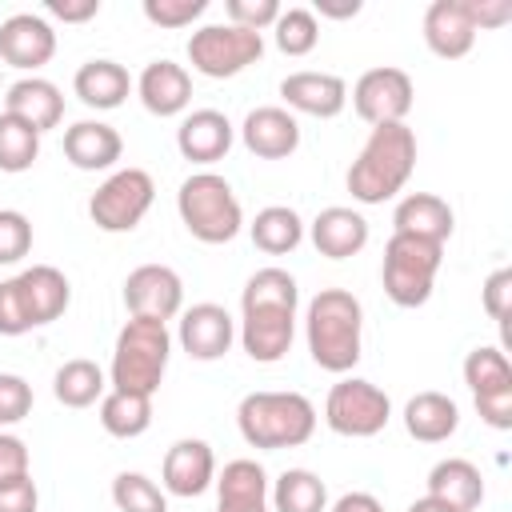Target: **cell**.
<instances>
[{
	"label": "cell",
	"mask_w": 512,
	"mask_h": 512,
	"mask_svg": "<svg viewBox=\"0 0 512 512\" xmlns=\"http://www.w3.org/2000/svg\"><path fill=\"white\" fill-rule=\"evenodd\" d=\"M56 56V32L44 16L16 12L0 24V60L12 68H44Z\"/></svg>",
	"instance_id": "cell-12"
},
{
	"label": "cell",
	"mask_w": 512,
	"mask_h": 512,
	"mask_svg": "<svg viewBox=\"0 0 512 512\" xmlns=\"http://www.w3.org/2000/svg\"><path fill=\"white\" fill-rule=\"evenodd\" d=\"M388 416H392L388 392H380L372 380H360V376H348V380L332 384V392L324 400V420L336 436L368 440V436L384 432Z\"/></svg>",
	"instance_id": "cell-8"
},
{
	"label": "cell",
	"mask_w": 512,
	"mask_h": 512,
	"mask_svg": "<svg viewBox=\"0 0 512 512\" xmlns=\"http://www.w3.org/2000/svg\"><path fill=\"white\" fill-rule=\"evenodd\" d=\"M32 412V384L16 372H0V424H20Z\"/></svg>",
	"instance_id": "cell-41"
},
{
	"label": "cell",
	"mask_w": 512,
	"mask_h": 512,
	"mask_svg": "<svg viewBox=\"0 0 512 512\" xmlns=\"http://www.w3.org/2000/svg\"><path fill=\"white\" fill-rule=\"evenodd\" d=\"M176 148L192 164H216V160H224L228 148H232V124H228V116L216 112V108L188 112L180 120V128H176Z\"/></svg>",
	"instance_id": "cell-17"
},
{
	"label": "cell",
	"mask_w": 512,
	"mask_h": 512,
	"mask_svg": "<svg viewBox=\"0 0 512 512\" xmlns=\"http://www.w3.org/2000/svg\"><path fill=\"white\" fill-rule=\"evenodd\" d=\"M124 304L132 316L144 320H172L184 304V284L168 264H140L124 280Z\"/></svg>",
	"instance_id": "cell-11"
},
{
	"label": "cell",
	"mask_w": 512,
	"mask_h": 512,
	"mask_svg": "<svg viewBox=\"0 0 512 512\" xmlns=\"http://www.w3.org/2000/svg\"><path fill=\"white\" fill-rule=\"evenodd\" d=\"M4 112L20 116V120L32 124L36 132H48V128H56L60 116H64V96H60V88H56L52 80H44V76H24V80H16V84L8 88Z\"/></svg>",
	"instance_id": "cell-23"
},
{
	"label": "cell",
	"mask_w": 512,
	"mask_h": 512,
	"mask_svg": "<svg viewBox=\"0 0 512 512\" xmlns=\"http://www.w3.org/2000/svg\"><path fill=\"white\" fill-rule=\"evenodd\" d=\"M124 152V140L112 124L104 120H76L68 132H64V156L80 168V172H100V168H112Z\"/></svg>",
	"instance_id": "cell-22"
},
{
	"label": "cell",
	"mask_w": 512,
	"mask_h": 512,
	"mask_svg": "<svg viewBox=\"0 0 512 512\" xmlns=\"http://www.w3.org/2000/svg\"><path fill=\"white\" fill-rule=\"evenodd\" d=\"M468 12H472L476 32L480 28H500V24L512 20V0H468Z\"/></svg>",
	"instance_id": "cell-48"
},
{
	"label": "cell",
	"mask_w": 512,
	"mask_h": 512,
	"mask_svg": "<svg viewBox=\"0 0 512 512\" xmlns=\"http://www.w3.org/2000/svg\"><path fill=\"white\" fill-rule=\"evenodd\" d=\"M16 284H20L24 308H28V316H32V328L60 320L64 308H68V300H72L68 276H64L60 268H52V264H32V268H24V272L16 276Z\"/></svg>",
	"instance_id": "cell-20"
},
{
	"label": "cell",
	"mask_w": 512,
	"mask_h": 512,
	"mask_svg": "<svg viewBox=\"0 0 512 512\" xmlns=\"http://www.w3.org/2000/svg\"><path fill=\"white\" fill-rule=\"evenodd\" d=\"M424 44L440 60H460L476 44V24L468 0H432L424 12Z\"/></svg>",
	"instance_id": "cell-13"
},
{
	"label": "cell",
	"mask_w": 512,
	"mask_h": 512,
	"mask_svg": "<svg viewBox=\"0 0 512 512\" xmlns=\"http://www.w3.org/2000/svg\"><path fill=\"white\" fill-rule=\"evenodd\" d=\"M36 504H40V492H36L32 476L0 484V512H36Z\"/></svg>",
	"instance_id": "cell-47"
},
{
	"label": "cell",
	"mask_w": 512,
	"mask_h": 512,
	"mask_svg": "<svg viewBox=\"0 0 512 512\" xmlns=\"http://www.w3.org/2000/svg\"><path fill=\"white\" fill-rule=\"evenodd\" d=\"M416 168V132L408 124H376L348 168V192L360 204L392 200Z\"/></svg>",
	"instance_id": "cell-1"
},
{
	"label": "cell",
	"mask_w": 512,
	"mask_h": 512,
	"mask_svg": "<svg viewBox=\"0 0 512 512\" xmlns=\"http://www.w3.org/2000/svg\"><path fill=\"white\" fill-rule=\"evenodd\" d=\"M332 512H384V504H380L372 492H344V496L332 504Z\"/></svg>",
	"instance_id": "cell-50"
},
{
	"label": "cell",
	"mask_w": 512,
	"mask_h": 512,
	"mask_svg": "<svg viewBox=\"0 0 512 512\" xmlns=\"http://www.w3.org/2000/svg\"><path fill=\"white\" fill-rule=\"evenodd\" d=\"M208 0H144V16L160 28H184L196 16H204Z\"/></svg>",
	"instance_id": "cell-42"
},
{
	"label": "cell",
	"mask_w": 512,
	"mask_h": 512,
	"mask_svg": "<svg viewBox=\"0 0 512 512\" xmlns=\"http://www.w3.org/2000/svg\"><path fill=\"white\" fill-rule=\"evenodd\" d=\"M272 508L276 512H324L328 508V488L316 472L288 468V472H280V480L272 488Z\"/></svg>",
	"instance_id": "cell-31"
},
{
	"label": "cell",
	"mask_w": 512,
	"mask_h": 512,
	"mask_svg": "<svg viewBox=\"0 0 512 512\" xmlns=\"http://www.w3.org/2000/svg\"><path fill=\"white\" fill-rule=\"evenodd\" d=\"M24 332H32V316L12 276V280H0V336H24Z\"/></svg>",
	"instance_id": "cell-43"
},
{
	"label": "cell",
	"mask_w": 512,
	"mask_h": 512,
	"mask_svg": "<svg viewBox=\"0 0 512 512\" xmlns=\"http://www.w3.org/2000/svg\"><path fill=\"white\" fill-rule=\"evenodd\" d=\"M464 384L472 388V396L492 392V388H508L512 384V364L500 348H472L464 360Z\"/></svg>",
	"instance_id": "cell-36"
},
{
	"label": "cell",
	"mask_w": 512,
	"mask_h": 512,
	"mask_svg": "<svg viewBox=\"0 0 512 512\" xmlns=\"http://www.w3.org/2000/svg\"><path fill=\"white\" fill-rule=\"evenodd\" d=\"M476 412L488 428H500L508 432L512 428V384L508 388H492V392H480L476 396Z\"/></svg>",
	"instance_id": "cell-45"
},
{
	"label": "cell",
	"mask_w": 512,
	"mask_h": 512,
	"mask_svg": "<svg viewBox=\"0 0 512 512\" xmlns=\"http://www.w3.org/2000/svg\"><path fill=\"white\" fill-rule=\"evenodd\" d=\"M168 352H172L168 324L132 316V320L120 328V336H116V352H112V388L152 396V392L160 388V380H164Z\"/></svg>",
	"instance_id": "cell-4"
},
{
	"label": "cell",
	"mask_w": 512,
	"mask_h": 512,
	"mask_svg": "<svg viewBox=\"0 0 512 512\" xmlns=\"http://www.w3.org/2000/svg\"><path fill=\"white\" fill-rule=\"evenodd\" d=\"M224 12H228V24L248 28V32H264V28L276 24V16H280L284 8H280L276 0H228Z\"/></svg>",
	"instance_id": "cell-40"
},
{
	"label": "cell",
	"mask_w": 512,
	"mask_h": 512,
	"mask_svg": "<svg viewBox=\"0 0 512 512\" xmlns=\"http://www.w3.org/2000/svg\"><path fill=\"white\" fill-rule=\"evenodd\" d=\"M20 476H28V448L20 436L0 432V484L20 480Z\"/></svg>",
	"instance_id": "cell-46"
},
{
	"label": "cell",
	"mask_w": 512,
	"mask_h": 512,
	"mask_svg": "<svg viewBox=\"0 0 512 512\" xmlns=\"http://www.w3.org/2000/svg\"><path fill=\"white\" fill-rule=\"evenodd\" d=\"M304 240V220L284 208V204H272V208H260L256 220H252V244L268 256H284L292 252L296 244Z\"/></svg>",
	"instance_id": "cell-30"
},
{
	"label": "cell",
	"mask_w": 512,
	"mask_h": 512,
	"mask_svg": "<svg viewBox=\"0 0 512 512\" xmlns=\"http://www.w3.org/2000/svg\"><path fill=\"white\" fill-rule=\"evenodd\" d=\"M460 424V408L452 396L444 392H416L408 404H404V428L412 440L420 444H440L456 432Z\"/></svg>",
	"instance_id": "cell-27"
},
{
	"label": "cell",
	"mask_w": 512,
	"mask_h": 512,
	"mask_svg": "<svg viewBox=\"0 0 512 512\" xmlns=\"http://www.w3.org/2000/svg\"><path fill=\"white\" fill-rule=\"evenodd\" d=\"M136 92H140V104L152 112V116H176L188 108L192 100V76L172 64V60H152L140 80H136Z\"/></svg>",
	"instance_id": "cell-21"
},
{
	"label": "cell",
	"mask_w": 512,
	"mask_h": 512,
	"mask_svg": "<svg viewBox=\"0 0 512 512\" xmlns=\"http://www.w3.org/2000/svg\"><path fill=\"white\" fill-rule=\"evenodd\" d=\"M264 56V36L236 28V24H204L200 32L188 36V60L200 76L224 80L244 72L248 64H256Z\"/></svg>",
	"instance_id": "cell-7"
},
{
	"label": "cell",
	"mask_w": 512,
	"mask_h": 512,
	"mask_svg": "<svg viewBox=\"0 0 512 512\" xmlns=\"http://www.w3.org/2000/svg\"><path fill=\"white\" fill-rule=\"evenodd\" d=\"M44 8L64 24H84V20H92L100 12V0H48Z\"/></svg>",
	"instance_id": "cell-49"
},
{
	"label": "cell",
	"mask_w": 512,
	"mask_h": 512,
	"mask_svg": "<svg viewBox=\"0 0 512 512\" xmlns=\"http://www.w3.org/2000/svg\"><path fill=\"white\" fill-rule=\"evenodd\" d=\"M276 48L284 56H308L316 44H320V24L308 8H288L276 16Z\"/></svg>",
	"instance_id": "cell-37"
},
{
	"label": "cell",
	"mask_w": 512,
	"mask_h": 512,
	"mask_svg": "<svg viewBox=\"0 0 512 512\" xmlns=\"http://www.w3.org/2000/svg\"><path fill=\"white\" fill-rule=\"evenodd\" d=\"M40 156V132L12 112H0V172H28Z\"/></svg>",
	"instance_id": "cell-35"
},
{
	"label": "cell",
	"mask_w": 512,
	"mask_h": 512,
	"mask_svg": "<svg viewBox=\"0 0 512 512\" xmlns=\"http://www.w3.org/2000/svg\"><path fill=\"white\" fill-rule=\"evenodd\" d=\"M296 312L288 308H248L240 324V344L256 364H276L292 348Z\"/></svg>",
	"instance_id": "cell-18"
},
{
	"label": "cell",
	"mask_w": 512,
	"mask_h": 512,
	"mask_svg": "<svg viewBox=\"0 0 512 512\" xmlns=\"http://www.w3.org/2000/svg\"><path fill=\"white\" fill-rule=\"evenodd\" d=\"M308 352L324 372H352L360 360V328H364V308L352 292L344 288H320L308 304Z\"/></svg>",
	"instance_id": "cell-2"
},
{
	"label": "cell",
	"mask_w": 512,
	"mask_h": 512,
	"mask_svg": "<svg viewBox=\"0 0 512 512\" xmlns=\"http://www.w3.org/2000/svg\"><path fill=\"white\" fill-rule=\"evenodd\" d=\"M316 12L328 20H352L360 12V0H316Z\"/></svg>",
	"instance_id": "cell-51"
},
{
	"label": "cell",
	"mask_w": 512,
	"mask_h": 512,
	"mask_svg": "<svg viewBox=\"0 0 512 512\" xmlns=\"http://www.w3.org/2000/svg\"><path fill=\"white\" fill-rule=\"evenodd\" d=\"M216 512H268V504H220Z\"/></svg>",
	"instance_id": "cell-53"
},
{
	"label": "cell",
	"mask_w": 512,
	"mask_h": 512,
	"mask_svg": "<svg viewBox=\"0 0 512 512\" xmlns=\"http://www.w3.org/2000/svg\"><path fill=\"white\" fill-rule=\"evenodd\" d=\"M428 496L444 500L456 512H472L484 500V476H480V468L472 460L448 456L428 472Z\"/></svg>",
	"instance_id": "cell-28"
},
{
	"label": "cell",
	"mask_w": 512,
	"mask_h": 512,
	"mask_svg": "<svg viewBox=\"0 0 512 512\" xmlns=\"http://www.w3.org/2000/svg\"><path fill=\"white\" fill-rule=\"evenodd\" d=\"M220 504H268V476L256 460H232L216 476Z\"/></svg>",
	"instance_id": "cell-34"
},
{
	"label": "cell",
	"mask_w": 512,
	"mask_h": 512,
	"mask_svg": "<svg viewBox=\"0 0 512 512\" xmlns=\"http://www.w3.org/2000/svg\"><path fill=\"white\" fill-rule=\"evenodd\" d=\"M216 480V456L204 440H176L164 452V488L172 496H200Z\"/></svg>",
	"instance_id": "cell-19"
},
{
	"label": "cell",
	"mask_w": 512,
	"mask_h": 512,
	"mask_svg": "<svg viewBox=\"0 0 512 512\" xmlns=\"http://www.w3.org/2000/svg\"><path fill=\"white\" fill-rule=\"evenodd\" d=\"M440 260H444V244L392 232V240L384 244V268H380L388 300L400 308H420L432 296Z\"/></svg>",
	"instance_id": "cell-6"
},
{
	"label": "cell",
	"mask_w": 512,
	"mask_h": 512,
	"mask_svg": "<svg viewBox=\"0 0 512 512\" xmlns=\"http://www.w3.org/2000/svg\"><path fill=\"white\" fill-rule=\"evenodd\" d=\"M240 136H244V148L260 160H284L296 152L300 144V124L288 108H276V104H264V108H252L240 124Z\"/></svg>",
	"instance_id": "cell-14"
},
{
	"label": "cell",
	"mask_w": 512,
	"mask_h": 512,
	"mask_svg": "<svg viewBox=\"0 0 512 512\" xmlns=\"http://www.w3.org/2000/svg\"><path fill=\"white\" fill-rule=\"evenodd\" d=\"M152 200H156L152 176H148L144 168H120V172H112V176L92 192L88 216H92V224L104 228V232H132V228L144 220V212L152 208Z\"/></svg>",
	"instance_id": "cell-9"
},
{
	"label": "cell",
	"mask_w": 512,
	"mask_h": 512,
	"mask_svg": "<svg viewBox=\"0 0 512 512\" xmlns=\"http://www.w3.org/2000/svg\"><path fill=\"white\" fill-rule=\"evenodd\" d=\"M100 424H104L108 436H120V440H132V436L148 432V424H152V396L112 388L100 400Z\"/></svg>",
	"instance_id": "cell-29"
},
{
	"label": "cell",
	"mask_w": 512,
	"mask_h": 512,
	"mask_svg": "<svg viewBox=\"0 0 512 512\" xmlns=\"http://www.w3.org/2000/svg\"><path fill=\"white\" fill-rule=\"evenodd\" d=\"M484 312L504 328L508 336V316H512V268H496L484 280Z\"/></svg>",
	"instance_id": "cell-44"
},
{
	"label": "cell",
	"mask_w": 512,
	"mask_h": 512,
	"mask_svg": "<svg viewBox=\"0 0 512 512\" xmlns=\"http://www.w3.org/2000/svg\"><path fill=\"white\" fill-rule=\"evenodd\" d=\"M52 392L64 408H88L104 396V372L100 364L92 360H68L56 368V380H52Z\"/></svg>",
	"instance_id": "cell-32"
},
{
	"label": "cell",
	"mask_w": 512,
	"mask_h": 512,
	"mask_svg": "<svg viewBox=\"0 0 512 512\" xmlns=\"http://www.w3.org/2000/svg\"><path fill=\"white\" fill-rule=\"evenodd\" d=\"M176 208H180L184 228L200 244H228L244 224V212H240V200H236L232 184L216 172L188 176L176 192Z\"/></svg>",
	"instance_id": "cell-5"
},
{
	"label": "cell",
	"mask_w": 512,
	"mask_h": 512,
	"mask_svg": "<svg viewBox=\"0 0 512 512\" xmlns=\"http://www.w3.org/2000/svg\"><path fill=\"white\" fill-rule=\"evenodd\" d=\"M412 76L404 68H372L352 88V108L364 124H404L412 108Z\"/></svg>",
	"instance_id": "cell-10"
},
{
	"label": "cell",
	"mask_w": 512,
	"mask_h": 512,
	"mask_svg": "<svg viewBox=\"0 0 512 512\" xmlns=\"http://www.w3.org/2000/svg\"><path fill=\"white\" fill-rule=\"evenodd\" d=\"M280 96H284L288 108H296L304 116L332 120L348 104V84L340 76H332V72H292V76H284Z\"/></svg>",
	"instance_id": "cell-16"
},
{
	"label": "cell",
	"mask_w": 512,
	"mask_h": 512,
	"mask_svg": "<svg viewBox=\"0 0 512 512\" xmlns=\"http://www.w3.org/2000/svg\"><path fill=\"white\" fill-rule=\"evenodd\" d=\"M112 500L120 512H168L164 492L144 472H120L112 480Z\"/></svg>",
	"instance_id": "cell-38"
},
{
	"label": "cell",
	"mask_w": 512,
	"mask_h": 512,
	"mask_svg": "<svg viewBox=\"0 0 512 512\" xmlns=\"http://www.w3.org/2000/svg\"><path fill=\"white\" fill-rule=\"evenodd\" d=\"M452 224H456L452 208L440 196H432V192H412L392 212V228L396 232L420 236V240H432V244H444L452 236Z\"/></svg>",
	"instance_id": "cell-25"
},
{
	"label": "cell",
	"mask_w": 512,
	"mask_h": 512,
	"mask_svg": "<svg viewBox=\"0 0 512 512\" xmlns=\"http://www.w3.org/2000/svg\"><path fill=\"white\" fill-rule=\"evenodd\" d=\"M312 244L320 256L328 260H344V256H356L364 244H368V220L352 208H324L316 220H312Z\"/></svg>",
	"instance_id": "cell-24"
},
{
	"label": "cell",
	"mask_w": 512,
	"mask_h": 512,
	"mask_svg": "<svg viewBox=\"0 0 512 512\" xmlns=\"http://www.w3.org/2000/svg\"><path fill=\"white\" fill-rule=\"evenodd\" d=\"M236 424L252 448H300L316 432V408L300 392H248L236 408Z\"/></svg>",
	"instance_id": "cell-3"
},
{
	"label": "cell",
	"mask_w": 512,
	"mask_h": 512,
	"mask_svg": "<svg viewBox=\"0 0 512 512\" xmlns=\"http://www.w3.org/2000/svg\"><path fill=\"white\" fill-rule=\"evenodd\" d=\"M236 324L220 304H192L180 316V348L192 360H220L232 348Z\"/></svg>",
	"instance_id": "cell-15"
},
{
	"label": "cell",
	"mask_w": 512,
	"mask_h": 512,
	"mask_svg": "<svg viewBox=\"0 0 512 512\" xmlns=\"http://www.w3.org/2000/svg\"><path fill=\"white\" fill-rule=\"evenodd\" d=\"M408 512H456V508H448V504H444V500H436V496H420Z\"/></svg>",
	"instance_id": "cell-52"
},
{
	"label": "cell",
	"mask_w": 512,
	"mask_h": 512,
	"mask_svg": "<svg viewBox=\"0 0 512 512\" xmlns=\"http://www.w3.org/2000/svg\"><path fill=\"white\" fill-rule=\"evenodd\" d=\"M32 252V224L16 208H0V264H16Z\"/></svg>",
	"instance_id": "cell-39"
},
{
	"label": "cell",
	"mask_w": 512,
	"mask_h": 512,
	"mask_svg": "<svg viewBox=\"0 0 512 512\" xmlns=\"http://www.w3.org/2000/svg\"><path fill=\"white\" fill-rule=\"evenodd\" d=\"M80 104L96 108V112H108V108H120L132 92V76L124 64L116 60H88L76 68V80H72Z\"/></svg>",
	"instance_id": "cell-26"
},
{
	"label": "cell",
	"mask_w": 512,
	"mask_h": 512,
	"mask_svg": "<svg viewBox=\"0 0 512 512\" xmlns=\"http://www.w3.org/2000/svg\"><path fill=\"white\" fill-rule=\"evenodd\" d=\"M296 300H300V288H296V280L284 268L252 272L248 284H244V296H240L244 312L248 308H288V312H296Z\"/></svg>",
	"instance_id": "cell-33"
}]
</instances>
